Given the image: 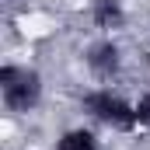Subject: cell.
I'll list each match as a JSON object with an SVG mask.
<instances>
[{"mask_svg": "<svg viewBox=\"0 0 150 150\" xmlns=\"http://www.w3.org/2000/svg\"><path fill=\"white\" fill-rule=\"evenodd\" d=\"M80 108L94 122L108 126L115 133H136V129H143L140 115H136V101H126L122 94H115L112 87H91V91H84L80 94Z\"/></svg>", "mask_w": 150, "mask_h": 150, "instance_id": "1", "label": "cell"}, {"mask_svg": "<svg viewBox=\"0 0 150 150\" xmlns=\"http://www.w3.org/2000/svg\"><path fill=\"white\" fill-rule=\"evenodd\" d=\"M0 101L4 108L14 115L35 112L42 101V74L35 67H21V63H4L0 67Z\"/></svg>", "mask_w": 150, "mask_h": 150, "instance_id": "2", "label": "cell"}, {"mask_svg": "<svg viewBox=\"0 0 150 150\" xmlns=\"http://www.w3.org/2000/svg\"><path fill=\"white\" fill-rule=\"evenodd\" d=\"M84 63L98 80H108V77H115L122 70V49H119L115 38H98V42H91L84 49Z\"/></svg>", "mask_w": 150, "mask_h": 150, "instance_id": "3", "label": "cell"}, {"mask_svg": "<svg viewBox=\"0 0 150 150\" xmlns=\"http://www.w3.org/2000/svg\"><path fill=\"white\" fill-rule=\"evenodd\" d=\"M91 21L101 32H112L126 25V4L122 0H91Z\"/></svg>", "mask_w": 150, "mask_h": 150, "instance_id": "4", "label": "cell"}, {"mask_svg": "<svg viewBox=\"0 0 150 150\" xmlns=\"http://www.w3.org/2000/svg\"><path fill=\"white\" fill-rule=\"evenodd\" d=\"M52 150H101V140L94 136V129H87V126H74V129L59 133V140H56V147H52Z\"/></svg>", "mask_w": 150, "mask_h": 150, "instance_id": "5", "label": "cell"}, {"mask_svg": "<svg viewBox=\"0 0 150 150\" xmlns=\"http://www.w3.org/2000/svg\"><path fill=\"white\" fill-rule=\"evenodd\" d=\"M136 115H140V126H143V129H150V91L136 98Z\"/></svg>", "mask_w": 150, "mask_h": 150, "instance_id": "6", "label": "cell"}, {"mask_svg": "<svg viewBox=\"0 0 150 150\" xmlns=\"http://www.w3.org/2000/svg\"><path fill=\"white\" fill-rule=\"evenodd\" d=\"M147 63H150V52H147Z\"/></svg>", "mask_w": 150, "mask_h": 150, "instance_id": "7", "label": "cell"}]
</instances>
